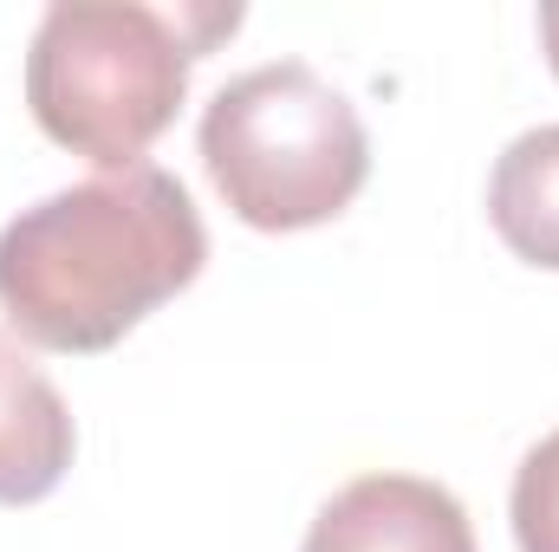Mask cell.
Masks as SVG:
<instances>
[{"label":"cell","mask_w":559,"mask_h":552,"mask_svg":"<svg viewBox=\"0 0 559 552\" xmlns=\"http://www.w3.org/2000/svg\"><path fill=\"white\" fill-rule=\"evenodd\" d=\"M241 26V7L59 0L26 46V105L59 149L98 169H138L189 98V65Z\"/></svg>","instance_id":"obj_2"},{"label":"cell","mask_w":559,"mask_h":552,"mask_svg":"<svg viewBox=\"0 0 559 552\" xmlns=\"http://www.w3.org/2000/svg\"><path fill=\"white\" fill-rule=\"evenodd\" d=\"M202 169L215 195L261 235H299L352 208L371 176L358 105L306 59L228 79L202 111Z\"/></svg>","instance_id":"obj_3"},{"label":"cell","mask_w":559,"mask_h":552,"mask_svg":"<svg viewBox=\"0 0 559 552\" xmlns=\"http://www.w3.org/2000/svg\"><path fill=\"white\" fill-rule=\"evenodd\" d=\"M79 455V429L59 384L0 332V507L46 501Z\"/></svg>","instance_id":"obj_5"},{"label":"cell","mask_w":559,"mask_h":552,"mask_svg":"<svg viewBox=\"0 0 559 552\" xmlns=\"http://www.w3.org/2000/svg\"><path fill=\"white\" fill-rule=\"evenodd\" d=\"M209 228L189 189L156 169L72 182L0 228V312L39 351L92 358L195 286Z\"/></svg>","instance_id":"obj_1"},{"label":"cell","mask_w":559,"mask_h":552,"mask_svg":"<svg viewBox=\"0 0 559 552\" xmlns=\"http://www.w3.org/2000/svg\"><path fill=\"white\" fill-rule=\"evenodd\" d=\"M299 552H475V527L442 481L358 475L319 507Z\"/></svg>","instance_id":"obj_4"},{"label":"cell","mask_w":559,"mask_h":552,"mask_svg":"<svg viewBox=\"0 0 559 552\" xmlns=\"http://www.w3.org/2000/svg\"><path fill=\"white\" fill-rule=\"evenodd\" d=\"M540 46H547V65H554V79H559V0L540 7Z\"/></svg>","instance_id":"obj_8"},{"label":"cell","mask_w":559,"mask_h":552,"mask_svg":"<svg viewBox=\"0 0 559 552\" xmlns=\"http://www.w3.org/2000/svg\"><path fill=\"white\" fill-rule=\"evenodd\" d=\"M514 540L521 552H559V429L540 435L514 468Z\"/></svg>","instance_id":"obj_7"},{"label":"cell","mask_w":559,"mask_h":552,"mask_svg":"<svg viewBox=\"0 0 559 552\" xmlns=\"http://www.w3.org/2000/svg\"><path fill=\"white\" fill-rule=\"evenodd\" d=\"M488 221L527 267L559 274V124L521 131L495 156Z\"/></svg>","instance_id":"obj_6"}]
</instances>
